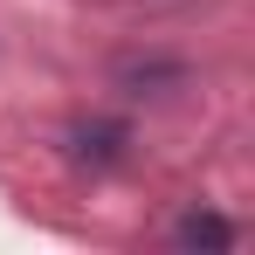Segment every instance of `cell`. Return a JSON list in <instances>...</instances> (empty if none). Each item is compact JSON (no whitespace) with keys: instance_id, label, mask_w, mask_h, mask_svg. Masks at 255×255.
I'll use <instances>...</instances> for the list:
<instances>
[{"instance_id":"6da1fadb","label":"cell","mask_w":255,"mask_h":255,"mask_svg":"<svg viewBox=\"0 0 255 255\" xmlns=\"http://www.w3.org/2000/svg\"><path fill=\"white\" fill-rule=\"evenodd\" d=\"M172 242H179V249H235V228H228L221 214H186V221L172 228Z\"/></svg>"}]
</instances>
